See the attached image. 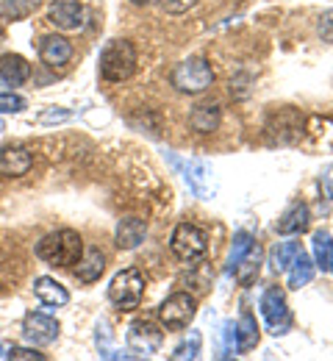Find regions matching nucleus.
<instances>
[{
	"mask_svg": "<svg viewBox=\"0 0 333 361\" xmlns=\"http://www.w3.org/2000/svg\"><path fill=\"white\" fill-rule=\"evenodd\" d=\"M258 345V325H256V317L250 312H241L237 322V350L239 353H250L253 348Z\"/></svg>",
	"mask_w": 333,
	"mask_h": 361,
	"instance_id": "nucleus-19",
	"label": "nucleus"
},
{
	"mask_svg": "<svg viewBox=\"0 0 333 361\" xmlns=\"http://www.w3.org/2000/svg\"><path fill=\"white\" fill-rule=\"evenodd\" d=\"M3 359H14V361H45L42 353H37V350H25V348H11V350H6V356Z\"/></svg>",
	"mask_w": 333,
	"mask_h": 361,
	"instance_id": "nucleus-30",
	"label": "nucleus"
},
{
	"mask_svg": "<svg viewBox=\"0 0 333 361\" xmlns=\"http://www.w3.org/2000/svg\"><path fill=\"white\" fill-rule=\"evenodd\" d=\"M23 109H25V100H23L20 94H14V92H0V111L17 114V111H23Z\"/></svg>",
	"mask_w": 333,
	"mask_h": 361,
	"instance_id": "nucleus-29",
	"label": "nucleus"
},
{
	"mask_svg": "<svg viewBox=\"0 0 333 361\" xmlns=\"http://www.w3.org/2000/svg\"><path fill=\"white\" fill-rule=\"evenodd\" d=\"M300 250H303L300 242H278V245L270 250V270L275 272V275L286 272L291 267V262L297 259Z\"/></svg>",
	"mask_w": 333,
	"mask_h": 361,
	"instance_id": "nucleus-20",
	"label": "nucleus"
},
{
	"mask_svg": "<svg viewBox=\"0 0 333 361\" xmlns=\"http://www.w3.org/2000/svg\"><path fill=\"white\" fill-rule=\"evenodd\" d=\"M144 236H147L144 220H139V217H125V220H120L114 239H117V247L120 250H137L144 242Z\"/></svg>",
	"mask_w": 333,
	"mask_h": 361,
	"instance_id": "nucleus-14",
	"label": "nucleus"
},
{
	"mask_svg": "<svg viewBox=\"0 0 333 361\" xmlns=\"http://www.w3.org/2000/svg\"><path fill=\"white\" fill-rule=\"evenodd\" d=\"M97 350H100V359H131V353H120V350H114L111 348V331H108V322L103 319V322H97Z\"/></svg>",
	"mask_w": 333,
	"mask_h": 361,
	"instance_id": "nucleus-26",
	"label": "nucleus"
},
{
	"mask_svg": "<svg viewBox=\"0 0 333 361\" xmlns=\"http://www.w3.org/2000/svg\"><path fill=\"white\" fill-rule=\"evenodd\" d=\"M194 3H197V0H161V6H164L170 14H184V11H189Z\"/></svg>",
	"mask_w": 333,
	"mask_h": 361,
	"instance_id": "nucleus-33",
	"label": "nucleus"
},
{
	"mask_svg": "<svg viewBox=\"0 0 333 361\" xmlns=\"http://www.w3.org/2000/svg\"><path fill=\"white\" fill-rule=\"evenodd\" d=\"M3 356H6V353H3V348H0V359H3Z\"/></svg>",
	"mask_w": 333,
	"mask_h": 361,
	"instance_id": "nucleus-36",
	"label": "nucleus"
},
{
	"mask_svg": "<svg viewBox=\"0 0 333 361\" xmlns=\"http://www.w3.org/2000/svg\"><path fill=\"white\" fill-rule=\"evenodd\" d=\"M311 223V212L306 203H294L284 212V217L275 223V231L284 233V236H291V233H303Z\"/></svg>",
	"mask_w": 333,
	"mask_h": 361,
	"instance_id": "nucleus-15",
	"label": "nucleus"
},
{
	"mask_svg": "<svg viewBox=\"0 0 333 361\" xmlns=\"http://www.w3.org/2000/svg\"><path fill=\"white\" fill-rule=\"evenodd\" d=\"M314 262L300 250L297 253V259L291 262V267H289V289H300V286H306V283H311V278H314Z\"/></svg>",
	"mask_w": 333,
	"mask_h": 361,
	"instance_id": "nucleus-23",
	"label": "nucleus"
},
{
	"mask_svg": "<svg viewBox=\"0 0 333 361\" xmlns=\"http://www.w3.org/2000/svg\"><path fill=\"white\" fill-rule=\"evenodd\" d=\"M161 342H164V334H161L156 325H150V322H144V319L131 322V328H128V348H131L134 353H139V356H153V353L161 348Z\"/></svg>",
	"mask_w": 333,
	"mask_h": 361,
	"instance_id": "nucleus-9",
	"label": "nucleus"
},
{
	"mask_svg": "<svg viewBox=\"0 0 333 361\" xmlns=\"http://www.w3.org/2000/svg\"><path fill=\"white\" fill-rule=\"evenodd\" d=\"M142 295H144V278L137 267H128V270L117 272L111 278V283H108V300L114 306H120L122 312L139 309Z\"/></svg>",
	"mask_w": 333,
	"mask_h": 361,
	"instance_id": "nucleus-3",
	"label": "nucleus"
},
{
	"mask_svg": "<svg viewBox=\"0 0 333 361\" xmlns=\"http://www.w3.org/2000/svg\"><path fill=\"white\" fill-rule=\"evenodd\" d=\"M191 128L197 131V134H211V131H217V126H220V106H197L194 111H191L189 117Z\"/></svg>",
	"mask_w": 333,
	"mask_h": 361,
	"instance_id": "nucleus-22",
	"label": "nucleus"
},
{
	"mask_svg": "<svg viewBox=\"0 0 333 361\" xmlns=\"http://www.w3.org/2000/svg\"><path fill=\"white\" fill-rule=\"evenodd\" d=\"M250 247H253V236L247 233V231H239L237 236H234V245H231V250H228V272H234L239 267V262L250 253Z\"/></svg>",
	"mask_w": 333,
	"mask_h": 361,
	"instance_id": "nucleus-25",
	"label": "nucleus"
},
{
	"mask_svg": "<svg viewBox=\"0 0 333 361\" xmlns=\"http://www.w3.org/2000/svg\"><path fill=\"white\" fill-rule=\"evenodd\" d=\"M314 267L322 272H333V236L328 231L314 233Z\"/></svg>",
	"mask_w": 333,
	"mask_h": 361,
	"instance_id": "nucleus-21",
	"label": "nucleus"
},
{
	"mask_svg": "<svg viewBox=\"0 0 333 361\" xmlns=\"http://www.w3.org/2000/svg\"><path fill=\"white\" fill-rule=\"evenodd\" d=\"M31 78V64L17 56V53H6L0 56V84L3 87H20Z\"/></svg>",
	"mask_w": 333,
	"mask_h": 361,
	"instance_id": "nucleus-13",
	"label": "nucleus"
},
{
	"mask_svg": "<svg viewBox=\"0 0 333 361\" xmlns=\"http://www.w3.org/2000/svg\"><path fill=\"white\" fill-rule=\"evenodd\" d=\"M0 131H3V120H0Z\"/></svg>",
	"mask_w": 333,
	"mask_h": 361,
	"instance_id": "nucleus-37",
	"label": "nucleus"
},
{
	"mask_svg": "<svg viewBox=\"0 0 333 361\" xmlns=\"http://www.w3.org/2000/svg\"><path fill=\"white\" fill-rule=\"evenodd\" d=\"M73 117V111H67V109H53V111H45V114H39V123L42 126H53V123H64V120H70Z\"/></svg>",
	"mask_w": 333,
	"mask_h": 361,
	"instance_id": "nucleus-31",
	"label": "nucleus"
},
{
	"mask_svg": "<svg viewBox=\"0 0 333 361\" xmlns=\"http://www.w3.org/2000/svg\"><path fill=\"white\" fill-rule=\"evenodd\" d=\"M39 3L42 0H3V8H6V14L11 20H23V17L34 14L39 8Z\"/></svg>",
	"mask_w": 333,
	"mask_h": 361,
	"instance_id": "nucleus-28",
	"label": "nucleus"
},
{
	"mask_svg": "<svg viewBox=\"0 0 333 361\" xmlns=\"http://www.w3.org/2000/svg\"><path fill=\"white\" fill-rule=\"evenodd\" d=\"M106 270V256L97 250V247H89L81 253L78 259V267H75V278L84 281V283H95L97 278Z\"/></svg>",
	"mask_w": 333,
	"mask_h": 361,
	"instance_id": "nucleus-17",
	"label": "nucleus"
},
{
	"mask_svg": "<svg viewBox=\"0 0 333 361\" xmlns=\"http://www.w3.org/2000/svg\"><path fill=\"white\" fill-rule=\"evenodd\" d=\"M322 189H325L328 197H333V164L325 170V176H322Z\"/></svg>",
	"mask_w": 333,
	"mask_h": 361,
	"instance_id": "nucleus-34",
	"label": "nucleus"
},
{
	"mask_svg": "<svg viewBox=\"0 0 333 361\" xmlns=\"http://www.w3.org/2000/svg\"><path fill=\"white\" fill-rule=\"evenodd\" d=\"M23 336H25V342H31L37 348L53 345L58 339V319H53L48 314H39V312H31L23 319Z\"/></svg>",
	"mask_w": 333,
	"mask_h": 361,
	"instance_id": "nucleus-8",
	"label": "nucleus"
},
{
	"mask_svg": "<svg viewBox=\"0 0 333 361\" xmlns=\"http://www.w3.org/2000/svg\"><path fill=\"white\" fill-rule=\"evenodd\" d=\"M184 178H187L189 189L197 197H203V200H211V197H214L217 183H214V170H211L208 161L191 159L189 164H187V176H184Z\"/></svg>",
	"mask_w": 333,
	"mask_h": 361,
	"instance_id": "nucleus-10",
	"label": "nucleus"
},
{
	"mask_svg": "<svg viewBox=\"0 0 333 361\" xmlns=\"http://www.w3.org/2000/svg\"><path fill=\"white\" fill-rule=\"evenodd\" d=\"M200 348H203V336H200V331H189V336L175 348V353H172V359L175 361H184V359H197L200 356Z\"/></svg>",
	"mask_w": 333,
	"mask_h": 361,
	"instance_id": "nucleus-27",
	"label": "nucleus"
},
{
	"mask_svg": "<svg viewBox=\"0 0 333 361\" xmlns=\"http://www.w3.org/2000/svg\"><path fill=\"white\" fill-rule=\"evenodd\" d=\"M258 267H261V250H258V245H253L250 247V253L239 262V267L234 272H237V278H239V283L241 286H247L256 275H258Z\"/></svg>",
	"mask_w": 333,
	"mask_h": 361,
	"instance_id": "nucleus-24",
	"label": "nucleus"
},
{
	"mask_svg": "<svg viewBox=\"0 0 333 361\" xmlns=\"http://www.w3.org/2000/svg\"><path fill=\"white\" fill-rule=\"evenodd\" d=\"M261 314H264V319H267V328H270L275 336L289 331L291 314H289L284 292H281L278 286H270V289L261 295Z\"/></svg>",
	"mask_w": 333,
	"mask_h": 361,
	"instance_id": "nucleus-7",
	"label": "nucleus"
},
{
	"mask_svg": "<svg viewBox=\"0 0 333 361\" xmlns=\"http://www.w3.org/2000/svg\"><path fill=\"white\" fill-rule=\"evenodd\" d=\"M34 292H37V298L45 303V306H64L67 300H70V295H67V289L56 281V278H37V283H34Z\"/></svg>",
	"mask_w": 333,
	"mask_h": 361,
	"instance_id": "nucleus-18",
	"label": "nucleus"
},
{
	"mask_svg": "<svg viewBox=\"0 0 333 361\" xmlns=\"http://www.w3.org/2000/svg\"><path fill=\"white\" fill-rule=\"evenodd\" d=\"M39 56H42V61H45L48 67H61V64H67V61L73 59V45H70V39L53 34V37H45V39H42Z\"/></svg>",
	"mask_w": 333,
	"mask_h": 361,
	"instance_id": "nucleus-16",
	"label": "nucleus"
},
{
	"mask_svg": "<svg viewBox=\"0 0 333 361\" xmlns=\"http://www.w3.org/2000/svg\"><path fill=\"white\" fill-rule=\"evenodd\" d=\"M214 84V70L206 59H187L172 70V87L184 94H200Z\"/></svg>",
	"mask_w": 333,
	"mask_h": 361,
	"instance_id": "nucleus-4",
	"label": "nucleus"
},
{
	"mask_svg": "<svg viewBox=\"0 0 333 361\" xmlns=\"http://www.w3.org/2000/svg\"><path fill=\"white\" fill-rule=\"evenodd\" d=\"M172 253L181 259V262H194L206 253L208 247V239L206 233L197 226H189V223H181V226L172 231V242H170Z\"/></svg>",
	"mask_w": 333,
	"mask_h": 361,
	"instance_id": "nucleus-6",
	"label": "nucleus"
},
{
	"mask_svg": "<svg viewBox=\"0 0 333 361\" xmlns=\"http://www.w3.org/2000/svg\"><path fill=\"white\" fill-rule=\"evenodd\" d=\"M137 70V50L125 39H111L100 53V75L111 84L128 81Z\"/></svg>",
	"mask_w": 333,
	"mask_h": 361,
	"instance_id": "nucleus-2",
	"label": "nucleus"
},
{
	"mask_svg": "<svg viewBox=\"0 0 333 361\" xmlns=\"http://www.w3.org/2000/svg\"><path fill=\"white\" fill-rule=\"evenodd\" d=\"M317 31H320V37H322L325 42H333V11H325V14L320 17Z\"/></svg>",
	"mask_w": 333,
	"mask_h": 361,
	"instance_id": "nucleus-32",
	"label": "nucleus"
},
{
	"mask_svg": "<svg viewBox=\"0 0 333 361\" xmlns=\"http://www.w3.org/2000/svg\"><path fill=\"white\" fill-rule=\"evenodd\" d=\"M48 20L61 31H75L84 23V6L78 0H53L48 8Z\"/></svg>",
	"mask_w": 333,
	"mask_h": 361,
	"instance_id": "nucleus-11",
	"label": "nucleus"
},
{
	"mask_svg": "<svg viewBox=\"0 0 333 361\" xmlns=\"http://www.w3.org/2000/svg\"><path fill=\"white\" fill-rule=\"evenodd\" d=\"M34 167V156L25 147H0V176L20 178Z\"/></svg>",
	"mask_w": 333,
	"mask_h": 361,
	"instance_id": "nucleus-12",
	"label": "nucleus"
},
{
	"mask_svg": "<svg viewBox=\"0 0 333 361\" xmlns=\"http://www.w3.org/2000/svg\"><path fill=\"white\" fill-rule=\"evenodd\" d=\"M134 6H150V3H156V0H131Z\"/></svg>",
	"mask_w": 333,
	"mask_h": 361,
	"instance_id": "nucleus-35",
	"label": "nucleus"
},
{
	"mask_svg": "<svg viewBox=\"0 0 333 361\" xmlns=\"http://www.w3.org/2000/svg\"><path fill=\"white\" fill-rule=\"evenodd\" d=\"M81 253H84V242H81V236H78L75 231H70V228L53 231V233H48V236L37 245V256H39L45 264H50V267H73V264H78Z\"/></svg>",
	"mask_w": 333,
	"mask_h": 361,
	"instance_id": "nucleus-1",
	"label": "nucleus"
},
{
	"mask_svg": "<svg viewBox=\"0 0 333 361\" xmlns=\"http://www.w3.org/2000/svg\"><path fill=\"white\" fill-rule=\"evenodd\" d=\"M194 314H197V303H194V298L187 295V292L170 295L161 303V309H158V319H161V325L167 331H184V328H189Z\"/></svg>",
	"mask_w": 333,
	"mask_h": 361,
	"instance_id": "nucleus-5",
	"label": "nucleus"
}]
</instances>
